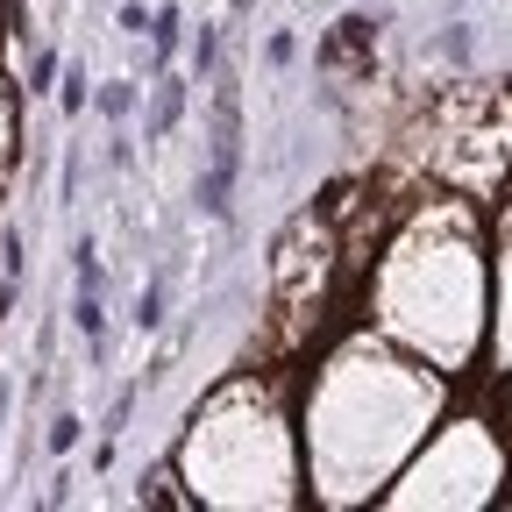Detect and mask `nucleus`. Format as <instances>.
<instances>
[{
	"label": "nucleus",
	"instance_id": "nucleus-1",
	"mask_svg": "<svg viewBox=\"0 0 512 512\" xmlns=\"http://www.w3.org/2000/svg\"><path fill=\"white\" fill-rule=\"evenodd\" d=\"M434 413H441V377H427L420 363L392 356L370 335L349 342L320 370L313 406H306V448L320 470V498L342 505V498L377 491V477L427 434Z\"/></svg>",
	"mask_w": 512,
	"mask_h": 512
},
{
	"label": "nucleus",
	"instance_id": "nucleus-2",
	"mask_svg": "<svg viewBox=\"0 0 512 512\" xmlns=\"http://www.w3.org/2000/svg\"><path fill=\"white\" fill-rule=\"evenodd\" d=\"M384 320L441 363H463L484 335V264L477 242L456 235V221H420L392 264H384Z\"/></svg>",
	"mask_w": 512,
	"mask_h": 512
},
{
	"label": "nucleus",
	"instance_id": "nucleus-3",
	"mask_svg": "<svg viewBox=\"0 0 512 512\" xmlns=\"http://www.w3.org/2000/svg\"><path fill=\"white\" fill-rule=\"evenodd\" d=\"M185 484L192 505H292V448L271 392L228 384L192 413L185 434Z\"/></svg>",
	"mask_w": 512,
	"mask_h": 512
},
{
	"label": "nucleus",
	"instance_id": "nucleus-4",
	"mask_svg": "<svg viewBox=\"0 0 512 512\" xmlns=\"http://www.w3.org/2000/svg\"><path fill=\"white\" fill-rule=\"evenodd\" d=\"M505 484V448L491 441L484 420H448V434L427 441V456L413 463L406 491L392 505H484Z\"/></svg>",
	"mask_w": 512,
	"mask_h": 512
},
{
	"label": "nucleus",
	"instance_id": "nucleus-5",
	"mask_svg": "<svg viewBox=\"0 0 512 512\" xmlns=\"http://www.w3.org/2000/svg\"><path fill=\"white\" fill-rule=\"evenodd\" d=\"M178 114H185V79L157 72V93H150V114H143V143H164L178 128Z\"/></svg>",
	"mask_w": 512,
	"mask_h": 512
},
{
	"label": "nucleus",
	"instance_id": "nucleus-6",
	"mask_svg": "<svg viewBox=\"0 0 512 512\" xmlns=\"http://www.w3.org/2000/svg\"><path fill=\"white\" fill-rule=\"evenodd\" d=\"M377 29H384L377 15H342V22H335V36L320 43L313 57H320V64H342L349 50H370V43H377Z\"/></svg>",
	"mask_w": 512,
	"mask_h": 512
},
{
	"label": "nucleus",
	"instance_id": "nucleus-7",
	"mask_svg": "<svg viewBox=\"0 0 512 512\" xmlns=\"http://www.w3.org/2000/svg\"><path fill=\"white\" fill-rule=\"evenodd\" d=\"M178 57V8H171V0H164V8L150 15V64H157V72H164V64Z\"/></svg>",
	"mask_w": 512,
	"mask_h": 512
},
{
	"label": "nucleus",
	"instance_id": "nucleus-8",
	"mask_svg": "<svg viewBox=\"0 0 512 512\" xmlns=\"http://www.w3.org/2000/svg\"><path fill=\"white\" fill-rule=\"evenodd\" d=\"M15 171V93H8V79H0V178Z\"/></svg>",
	"mask_w": 512,
	"mask_h": 512
},
{
	"label": "nucleus",
	"instance_id": "nucleus-9",
	"mask_svg": "<svg viewBox=\"0 0 512 512\" xmlns=\"http://www.w3.org/2000/svg\"><path fill=\"white\" fill-rule=\"evenodd\" d=\"M164 306H171V285H164V278H150V285H143V299H136V328H157Z\"/></svg>",
	"mask_w": 512,
	"mask_h": 512
},
{
	"label": "nucleus",
	"instance_id": "nucleus-10",
	"mask_svg": "<svg viewBox=\"0 0 512 512\" xmlns=\"http://www.w3.org/2000/svg\"><path fill=\"white\" fill-rule=\"evenodd\" d=\"M107 121H128V107H136V86H128V79H114V86H100V100H93Z\"/></svg>",
	"mask_w": 512,
	"mask_h": 512
},
{
	"label": "nucleus",
	"instance_id": "nucleus-11",
	"mask_svg": "<svg viewBox=\"0 0 512 512\" xmlns=\"http://www.w3.org/2000/svg\"><path fill=\"white\" fill-rule=\"evenodd\" d=\"M214 64H221V36H214V29H200V36H192V72L214 79Z\"/></svg>",
	"mask_w": 512,
	"mask_h": 512
},
{
	"label": "nucleus",
	"instance_id": "nucleus-12",
	"mask_svg": "<svg viewBox=\"0 0 512 512\" xmlns=\"http://www.w3.org/2000/svg\"><path fill=\"white\" fill-rule=\"evenodd\" d=\"M434 50H441V57H470V29H463V22H448Z\"/></svg>",
	"mask_w": 512,
	"mask_h": 512
},
{
	"label": "nucleus",
	"instance_id": "nucleus-13",
	"mask_svg": "<svg viewBox=\"0 0 512 512\" xmlns=\"http://www.w3.org/2000/svg\"><path fill=\"white\" fill-rule=\"evenodd\" d=\"M50 79H57V57H50V50H43V57H36V64H29V93H43V86H50Z\"/></svg>",
	"mask_w": 512,
	"mask_h": 512
},
{
	"label": "nucleus",
	"instance_id": "nucleus-14",
	"mask_svg": "<svg viewBox=\"0 0 512 512\" xmlns=\"http://www.w3.org/2000/svg\"><path fill=\"white\" fill-rule=\"evenodd\" d=\"M121 29H128V36L150 29V8H143V0H128V8H121Z\"/></svg>",
	"mask_w": 512,
	"mask_h": 512
},
{
	"label": "nucleus",
	"instance_id": "nucleus-15",
	"mask_svg": "<svg viewBox=\"0 0 512 512\" xmlns=\"http://www.w3.org/2000/svg\"><path fill=\"white\" fill-rule=\"evenodd\" d=\"M72 441H79V420H72V413H64V420L50 427V448H72Z\"/></svg>",
	"mask_w": 512,
	"mask_h": 512
},
{
	"label": "nucleus",
	"instance_id": "nucleus-16",
	"mask_svg": "<svg viewBox=\"0 0 512 512\" xmlns=\"http://www.w3.org/2000/svg\"><path fill=\"white\" fill-rule=\"evenodd\" d=\"M292 50H299L292 36H271V43H264V57H271V64H292Z\"/></svg>",
	"mask_w": 512,
	"mask_h": 512
},
{
	"label": "nucleus",
	"instance_id": "nucleus-17",
	"mask_svg": "<svg viewBox=\"0 0 512 512\" xmlns=\"http://www.w3.org/2000/svg\"><path fill=\"white\" fill-rule=\"evenodd\" d=\"M249 8H256V0H228V15H235V22H242V15H249Z\"/></svg>",
	"mask_w": 512,
	"mask_h": 512
},
{
	"label": "nucleus",
	"instance_id": "nucleus-18",
	"mask_svg": "<svg viewBox=\"0 0 512 512\" xmlns=\"http://www.w3.org/2000/svg\"><path fill=\"white\" fill-rule=\"evenodd\" d=\"M456 8H470V0H456Z\"/></svg>",
	"mask_w": 512,
	"mask_h": 512
}]
</instances>
